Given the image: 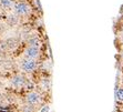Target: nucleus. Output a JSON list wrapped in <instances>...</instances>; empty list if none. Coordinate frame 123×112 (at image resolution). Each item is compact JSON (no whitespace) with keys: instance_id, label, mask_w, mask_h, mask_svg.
<instances>
[{"instance_id":"f257e3e1","label":"nucleus","mask_w":123,"mask_h":112,"mask_svg":"<svg viewBox=\"0 0 123 112\" xmlns=\"http://www.w3.org/2000/svg\"><path fill=\"white\" fill-rule=\"evenodd\" d=\"M12 9L18 17H26L31 12V7L26 1H18V2L13 3Z\"/></svg>"},{"instance_id":"1a4fd4ad","label":"nucleus","mask_w":123,"mask_h":112,"mask_svg":"<svg viewBox=\"0 0 123 112\" xmlns=\"http://www.w3.org/2000/svg\"><path fill=\"white\" fill-rule=\"evenodd\" d=\"M19 22V17H18L16 13L13 14H10V16H8L7 17V23H8L9 26H16L17 23Z\"/></svg>"},{"instance_id":"f03ea898","label":"nucleus","mask_w":123,"mask_h":112,"mask_svg":"<svg viewBox=\"0 0 123 112\" xmlns=\"http://www.w3.org/2000/svg\"><path fill=\"white\" fill-rule=\"evenodd\" d=\"M38 68V62L36 59H29V58H25L20 62V69L26 73H31V72L36 71Z\"/></svg>"},{"instance_id":"4468645a","label":"nucleus","mask_w":123,"mask_h":112,"mask_svg":"<svg viewBox=\"0 0 123 112\" xmlns=\"http://www.w3.org/2000/svg\"><path fill=\"white\" fill-rule=\"evenodd\" d=\"M5 59H6V51L0 50V62H5Z\"/></svg>"},{"instance_id":"0eeeda50","label":"nucleus","mask_w":123,"mask_h":112,"mask_svg":"<svg viewBox=\"0 0 123 112\" xmlns=\"http://www.w3.org/2000/svg\"><path fill=\"white\" fill-rule=\"evenodd\" d=\"M27 43H28V46H34L40 48V39L37 36H30L27 39Z\"/></svg>"},{"instance_id":"423d86ee","label":"nucleus","mask_w":123,"mask_h":112,"mask_svg":"<svg viewBox=\"0 0 123 112\" xmlns=\"http://www.w3.org/2000/svg\"><path fill=\"white\" fill-rule=\"evenodd\" d=\"M5 43H6L7 50H12L18 47V44H19V39L16 37H10L5 40Z\"/></svg>"},{"instance_id":"dca6fc26","label":"nucleus","mask_w":123,"mask_h":112,"mask_svg":"<svg viewBox=\"0 0 123 112\" xmlns=\"http://www.w3.org/2000/svg\"><path fill=\"white\" fill-rule=\"evenodd\" d=\"M121 11H122V13H123V7H122V9H121Z\"/></svg>"},{"instance_id":"f8f14e48","label":"nucleus","mask_w":123,"mask_h":112,"mask_svg":"<svg viewBox=\"0 0 123 112\" xmlns=\"http://www.w3.org/2000/svg\"><path fill=\"white\" fill-rule=\"evenodd\" d=\"M42 83H43V89L49 90V88H50V80H49V79H43Z\"/></svg>"},{"instance_id":"2eb2a0df","label":"nucleus","mask_w":123,"mask_h":112,"mask_svg":"<svg viewBox=\"0 0 123 112\" xmlns=\"http://www.w3.org/2000/svg\"><path fill=\"white\" fill-rule=\"evenodd\" d=\"M3 101H5V95H3L2 93H0V104L2 103Z\"/></svg>"},{"instance_id":"9b49d317","label":"nucleus","mask_w":123,"mask_h":112,"mask_svg":"<svg viewBox=\"0 0 123 112\" xmlns=\"http://www.w3.org/2000/svg\"><path fill=\"white\" fill-rule=\"evenodd\" d=\"M22 112H36V110H34V106H31V104H25V106H22Z\"/></svg>"},{"instance_id":"6e6552de","label":"nucleus","mask_w":123,"mask_h":112,"mask_svg":"<svg viewBox=\"0 0 123 112\" xmlns=\"http://www.w3.org/2000/svg\"><path fill=\"white\" fill-rule=\"evenodd\" d=\"M13 7V1L12 0H0V8L3 10H10Z\"/></svg>"},{"instance_id":"9d476101","label":"nucleus","mask_w":123,"mask_h":112,"mask_svg":"<svg viewBox=\"0 0 123 112\" xmlns=\"http://www.w3.org/2000/svg\"><path fill=\"white\" fill-rule=\"evenodd\" d=\"M115 98H117V101L123 102V88H119L115 91Z\"/></svg>"},{"instance_id":"7ed1b4c3","label":"nucleus","mask_w":123,"mask_h":112,"mask_svg":"<svg viewBox=\"0 0 123 112\" xmlns=\"http://www.w3.org/2000/svg\"><path fill=\"white\" fill-rule=\"evenodd\" d=\"M26 102L28 104H31V106H36L38 104L41 103V95L39 92L37 91H30L27 93L26 95Z\"/></svg>"},{"instance_id":"20e7f679","label":"nucleus","mask_w":123,"mask_h":112,"mask_svg":"<svg viewBox=\"0 0 123 112\" xmlns=\"http://www.w3.org/2000/svg\"><path fill=\"white\" fill-rule=\"evenodd\" d=\"M10 83H11V86L13 87V88H16V89H21V88H23V87H26L27 79L23 77L22 75L18 73V75H14L13 77L11 78Z\"/></svg>"},{"instance_id":"39448f33","label":"nucleus","mask_w":123,"mask_h":112,"mask_svg":"<svg viewBox=\"0 0 123 112\" xmlns=\"http://www.w3.org/2000/svg\"><path fill=\"white\" fill-rule=\"evenodd\" d=\"M23 53H25V58L37 59L40 56V48L39 47H34V46H27Z\"/></svg>"},{"instance_id":"ddd939ff","label":"nucleus","mask_w":123,"mask_h":112,"mask_svg":"<svg viewBox=\"0 0 123 112\" xmlns=\"http://www.w3.org/2000/svg\"><path fill=\"white\" fill-rule=\"evenodd\" d=\"M39 112H50V106H49V104L42 106L40 108V110H39Z\"/></svg>"}]
</instances>
